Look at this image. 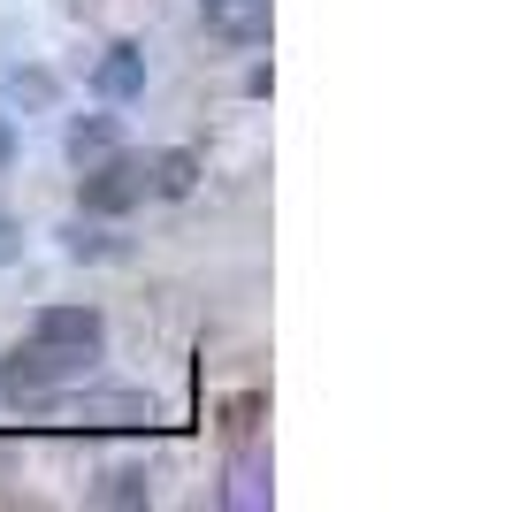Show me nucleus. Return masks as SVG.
Returning a JSON list of instances; mask_svg holds the SVG:
<instances>
[{"label":"nucleus","instance_id":"nucleus-12","mask_svg":"<svg viewBox=\"0 0 512 512\" xmlns=\"http://www.w3.org/2000/svg\"><path fill=\"white\" fill-rule=\"evenodd\" d=\"M8 92H16L23 107H54V77H46V69H16V77H8Z\"/></svg>","mask_w":512,"mask_h":512},{"label":"nucleus","instance_id":"nucleus-4","mask_svg":"<svg viewBox=\"0 0 512 512\" xmlns=\"http://www.w3.org/2000/svg\"><path fill=\"white\" fill-rule=\"evenodd\" d=\"M31 337L69 344V352H92V360H100L107 352V321H100V306H46V314L31 321Z\"/></svg>","mask_w":512,"mask_h":512},{"label":"nucleus","instance_id":"nucleus-11","mask_svg":"<svg viewBox=\"0 0 512 512\" xmlns=\"http://www.w3.org/2000/svg\"><path fill=\"white\" fill-rule=\"evenodd\" d=\"M100 497H107V505H146V497H153V474L146 467H107Z\"/></svg>","mask_w":512,"mask_h":512},{"label":"nucleus","instance_id":"nucleus-13","mask_svg":"<svg viewBox=\"0 0 512 512\" xmlns=\"http://www.w3.org/2000/svg\"><path fill=\"white\" fill-rule=\"evenodd\" d=\"M23 253V237H16V222H0V268H8V260Z\"/></svg>","mask_w":512,"mask_h":512},{"label":"nucleus","instance_id":"nucleus-6","mask_svg":"<svg viewBox=\"0 0 512 512\" xmlns=\"http://www.w3.org/2000/svg\"><path fill=\"white\" fill-rule=\"evenodd\" d=\"M92 92H100V100H138V92H146V46L115 39L100 62H92Z\"/></svg>","mask_w":512,"mask_h":512},{"label":"nucleus","instance_id":"nucleus-1","mask_svg":"<svg viewBox=\"0 0 512 512\" xmlns=\"http://www.w3.org/2000/svg\"><path fill=\"white\" fill-rule=\"evenodd\" d=\"M92 367H100L92 352H69V344L31 337V344H16V352L0 360V398H8V406H39V398H54L62 383H85Z\"/></svg>","mask_w":512,"mask_h":512},{"label":"nucleus","instance_id":"nucleus-10","mask_svg":"<svg viewBox=\"0 0 512 512\" xmlns=\"http://www.w3.org/2000/svg\"><path fill=\"white\" fill-rule=\"evenodd\" d=\"M62 253L69 260H123V245L107 230H92V222H62Z\"/></svg>","mask_w":512,"mask_h":512},{"label":"nucleus","instance_id":"nucleus-14","mask_svg":"<svg viewBox=\"0 0 512 512\" xmlns=\"http://www.w3.org/2000/svg\"><path fill=\"white\" fill-rule=\"evenodd\" d=\"M8 161H16V123L0 115V169H8Z\"/></svg>","mask_w":512,"mask_h":512},{"label":"nucleus","instance_id":"nucleus-9","mask_svg":"<svg viewBox=\"0 0 512 512\" xmlns=\"http://www.w3.org/2000/svg\"><path fill=\"white\" fill-rule=\"evenodd\" d=\"M146 176H153V192H161V199H192L199 192V153L169 146V153H153V161H146Z\"/></svg>","mask_w":512,"mask_h":512},{"label":"nucleus","instance_id":"nucleus-3","mask_svg":"<svg viewBox=\"0 0 512 512\" xmlns=\"http://www.w3.org/2000/svg\"><path fill=\"white\" fill-rule=\"evenodd\" d=\"M62 421L69 428H146L153 398H146V390H92V398H77Z\"/></svg>","mask_w":512,"mask_h":512},{"label":"nucleus","instance_id":"nucleus-7","mask_svg":"<svg viewBox=\"0 0 512 512\" xmlns=\"http://www.w3.org/2000/svg\"><path fill=\"white\" fill-rule=\"evenodd\" d=\"M115 146H123V130H115V115H69V130H62V153L77 161V169L107 161Z\"/></svg>","mask_w":512,"mask_h":512},{"label":"nucleus","instance_id":"nucleus-2","mask_svg":"<svg viewBox=\"0 0 512 512\" xmlns=\"http://www.w3.org/2000/svg\"><path fill=\"white\" fill-rule=\"evenodd\" d=\"M153 192V176H146V161L138 153H107V161H92L85 176H77V199H85V214H130L138 199Z\"/></svg>","mask_w":512,"mask_h":512},{"label":"nucleus","instance_id":"nucleus-5","mask_svg":"<svg viewBox=\"0 0 512 512\" xmlns=\"http://www.w3.org/2000/svg\"><path fill=\"white\" fill-rule=\"evenodd\" d=\"M199 23L230 46H260L268 39V0H199Z\"/></svg>","mask_w":512,"mask_h":512},{"label":"nucleus","instance_id":"nucleus-8","mask_svg":"<svg viewBox=\"0 0 512 512\" xmlns=\"http://www.w3.org/2000/svg\"><path fill=\"white\" fill-rule=\"evenodd\" d=\"M268 451H237L230 459V490H222V505H237V512H253V505H268Z\"/></svg>","mask_w":512,"mask_h":512}]
</instances>
